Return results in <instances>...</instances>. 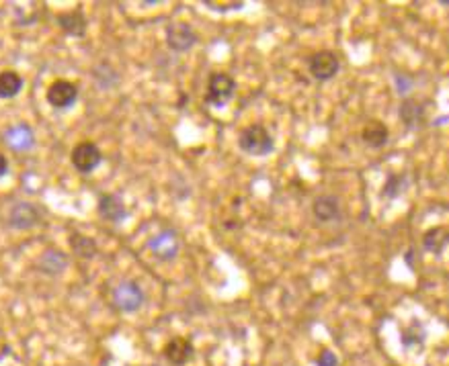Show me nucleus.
I'll return each instance as SVG.
<instances>
[{"label":"nucleus","mask_w":449,"mask_h":366,"mask_svg":"<svg viewBox=\"0 0 449 366\" xmlns=\"http://www.w3.org/2000/svg\"><path fill=\"white\" fill-rule=\"evenodd\" d=\"M238 148L244 154H249V156L263 157L269 156L271 152H273V148H275V143H273L269 129L265 125L254 123V125H249L247 129L240 131V135H238Z\"/></svg>","instance_id":"f257e3e1"},{"label":"nucleus","mask_w":449,"mask_h":366,"mask_svg":"<svg viewBox=\"0 0 449 366\" xmlns=\"http://www.w3.org/2000/svg\"><path fill=\"white\" fill-rule=\"evenodd\" d=\"M142 303H144V291L134 280H124L113 289V305L124 314L138 311L142 307Z\"/></svg>","instance_id":"f03ea898"},{"label":"nucleus","mask_w":449,"mask_h":366,"mask_svg":"<svg viewBox=\"0 0 449 366\" xmlns=\"http://www.w3.org/2000/svg\"><path fill=\"white\" fill-rule=\"evenodd\" d=\"M236 82L232 76L224 74V72H214L207 80V94L205 101L214 106H224L232 99Z\"/></svg>","instance_id":"7ed1b4c3"},{"label":"nucleus","mask_w":449,"mask_h":366,"mask_svg":"<svg viewBox=\"0 0 449 366\" xmlns=\"http://www.w3.org/2000/svg\"><path fill=\"white\" fill-rule=\"evenodd\" d=\"M308 70H310V74H312L316 80H330V78H335V76L339 74V70H341L339 55L332 52L314 53V55L310 57Z\"/></svg>","instance_id":"20e7f679"},{"label":"nucleus","mask_w":449,"mask_h":366,"mask_svg":"<svg viewBox=\"0 0 449 366\" xmlns=\"http://www.w3.org/2000/svg\"><path fill=\"white\" fill-rule=\"evenodd\" d=\"M101 150L92 141H80L72 150V166L82 174L92 172L101 164Z\"/></svg>","instance_id":"39448f33"},{"label":"nucleus","mask_w":449,"mask_h":366,"mask_svg":"<svg viewBox=\"0 0 449 366\" xmlns=\"http://www.w3.org/2000/svg\"><path fill=\"white\" fill-rule=\"evenodd\" d=\"M198 43V33L187 23H175L166 29V45L173 52H189Z\"/></svg>","instance_id":"423d86ee"},{"label":"nucleus","mask_w":449,"mask_h":366,"mask_svg":"<svg viewBox=\"0 0 449 366\" xmlns=\"http://www.w3.org/2000/svg\"><path fill=\"white\" fill-rule=\"evenodd\" d=\"M78 99V88L68 80H55L48 88V103L54 109H68Z\"/></svg>","instance_id":"0eeeda50"},{"label":"nucleus","mask_w":449,"mask_h":366,"mask_svg":"<svg viewBox=\"0 0 449 366\" xmlns=\"http://www.w3.org/2000/svg\"><path fill=\"white\" fill-rule=\"evenodd\" d=\"M179 235H177L173 229H162L161 233L154 235L152 242H150V250H152L154 256L161 258V260H173V258L179 254Z\"/></svg>","instance_id":"6e6552de"},{"label":"nucleus","mask_w":449,"mask_h":366,"mask_svg":"<svg viewBox=\"0 0 449 366\" xmlns=\"http://www.w3.org/2000/svg\"><path fill=\"white\" fill-rule=\"evenodd\" d=\"M164 356L171 365L183 366L187 365L193 356V344L187 338H173L166 346H164Z\"/></svg>","instance_id":"1a4fd4ad"},{"label":"nucleus","mask_w":449,"mask_h":366,"mask_svg":"<svg viewBox=\"0 0 449 366\" xmlns=\"http://www.w3.org/2000/svg\"><path fill=\"white\" fill-rule=\"evenodd\" d=\"M99 215L105 221H111V223L124 221L127 217V211L124 201H121V196H117V194H105V196H101V201H99Z\"/></svg>","instance_id":"9d476101"},{"label":"nucleus","mask_w":449,"mask_h":366,"mask_svg":"<svg viewBox=\"0 0 449 366\" xmlns=\"http://www.w3.org/2000/svg\"><path fill=\"white\" fill-rule=\"evenodd\" d=\"M4 140H6V143H9L15 152H27V150L33 148L36 138H33V131L29 129V125L21 123V125L11 127V129L4 133Z\"/></svg>","instance_id":"9b49d317"},{"label":"nucleus","mask_w":449,"mask_h":366,"mask_svg":"<svg viewBox=\"0 0 449 366\" xmlns=\"http://www.w3.org/2000/svg\"><path fill=\"white\" fill-rule=\"evenodd\" d=\"M58 25L60 29L70 37H85L87 33V17L80 11H70V13H62L58 15Z\"/></svg>","instance_id":"f8f14e48"},{"label":"nucleus","mask_w":449,"mask_h":366,"mask_svg":"<svg viewBox=\"0 0 449 366\" xmlns=\"http://www.w3.org/2000/svg\"><path fill=\"white\" fill-rule=\"evenodd\" d=\"M388 138H390V131L388 127L382 121H369L365 123V127L361 129V140L367 148H384L388 143Z\"/></svg>","instance_id":"ddd939ff"},{"label":"nucleus","mask_w":449,"mask_h":366,"mask_svg":"<svg viewBox=\"0 0 449 366\" xmlns=\"http://www.w3.org/2000/svg\"><path fill=\"white\" fill-rule=\"evenodd\" d=\"M312 213L318 221L323 223H328V221H335L339 219L341 215V207H339V199L337 196H318L312 205Z\"/></svg>","instance_id":"4468645a"},{"label":"nucleus","mask_w":449,"mask_h":366,"mask_svg":"<svg viewBox=\"0 0 449 366\" xmlns=\"http://www.w3.org/2000/svg\"><path fill=\"white\" fill-rule=\"evenodd\" d=\"M39 221V213L29 203H18L15 209L11 211V226L17 229H29Z\"/></svg>","instance_id":"2eb2a0df"},{"label":"nucleus","mask_w":449,"mask_h":366,"mask_svg":"<svg viewBox=\"0 0 449 366\" xmlns=\"http://www.w3.org/2000/svg\"><path fill=\"white\" fill-rule=\"evenodd\" d=\"M400 119L404 121L406 127H418L421 123L425 121V109L423 105L418 103V101H414V99H406V101H402V105H400Z\"/></svg>","instance_id":"dca6fc26"},{"label":"nucleus","mask_w":449,"mask_h":366,"mask_svg":"<svg viewBox=\"0 0 449 366\" xmlns=\"http://www.w3.org/2000/svg\"><path fill=\"white\" fill-rule=\"evenodd\" d=\"M448 244V227H433L425 235H423V245L427 252H431L435 256L443 254Z\"/></svg>","instance_id":"f3484780"},{"label":"nucleus","mask_w":449,"mask_h":366,"mask_svg":"<svg viewBox=\"0 0 449 366\" xmlns=\"http://www.w3.org/2000/svg\"><path fill=\"white\" fill-rule=\"evenodd\" d=\"M23 88V78L17 72H0V99H15Z\"/></svg>","instance_id":"a211bd4d"},{"label":"nucleus","mask_w":449,"mask_h":366,"mask_svg":"<svg viewBox=\"0 0 449 366\" xmlns=\"http://www.w3.org/2000/svg\"><path fill=\"white\" fill-rule=\"evenodd\" d=\"M39 266H41V270H45V274H58L66 268V256L60 250H48L41 256Z\"/></svg>","instance_id":"6ab92c4d"},{"label":"nucleus","mask_w":449,"mask_h":366,"mask_svg":"<svg viewBox=\"0 0 449 366\" xmlns=\"http://www.w3.org/2000/svg\"><path fill=\"white\" fill-rule=\"evenodd\" d=\"M70 245H72L74 254H76V256H80V258H92V256H94V252H97V245H94V242H92L90 238L78 235V233H74L72 238H70Z\"/></svg>","instance_id":"aec40b11"},{"label":"nucleus","mask_w":449,"mask_h":366,"mask_svg":"<svg viewBox=\"0 0 449 366\" xmlns=\"http://www.w3.org/2000/svg\"><path fill=\"white\" fill-rule=\"evenodd\" d=\"M404 189H406V176L392 174L386 180V184H384V196L396 199V196H400L404 192Z\"/></svg>","instance_id":"412c9836"},{"label":"nucleus","mask_w":449,"mask_h":366,"mask_svg":"<svg viewBox=\"0 0 449 366\" xmlns=\"http://www.w3.org/2000/svg\"><path fill=\"white\" fill-rule=\"evenodd\" d=\"M205 6L214 9L216 13H228V11H240L244 6V2H214V0H205Z\"/></svg>","instance_id":"4be33fe9"},{"label":"nucleus","mask_w":449,"mask_h":366,"mask_svg":"<svg viewBox=\"0 0 449 366\" xmlns=\"http://www.w3.org/2000/svg\"><path fill=\"white\" fill-rule=\"evenodd\" d=\"M339 365V358L335 356V352L330 350H323L316 358V366H337Z\"/></svg>","instance_id":"5701e85b"},{"label":"nucleus","mask_w":449,"mask_h":366,"mask_svg":"<svg viewBox=\"0 0 449 366\" xmlns=\"http://www.w3.org/2000/svg\"><path fill=\"white\" fill-rule=\"evenodd\" d=\"M394 80H396V87H398V92H400V94H406V92H409V88L413 87V80H406V78H404V76H400V74L396 76Z\"/></svg>","instance_id":"b1692460"},{"label":"nucleus","mask_w":449,"mask_h":366,"mask_svg":"<svg viewBox=\"0 0 449 366\" xmlns=\"http://www.w3.org/2000/svg\"><path fill=\"white\" fill-rule=\"evenodd\" d=\"M6 170H9V162H6V157L0 154V178L6 174Z\"/></svg>","instance_id":"393cba45"}]
</instances>
